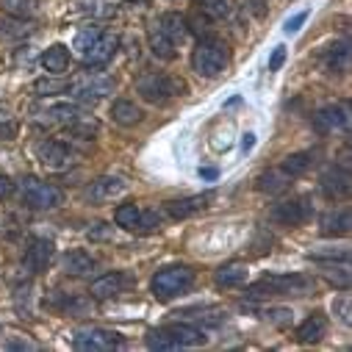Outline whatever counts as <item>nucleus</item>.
Listing matches in <instances>:
<instances>
[{
	"instance_id": "1",
	"label": "nucleus",
	"mask_w": 352,
	"mask_h": 352,
	"mask_svg": "<svg viewBox=\"0 0 352 352\" xmlns=\"http://www.w3.org/2000/svg\"><path fill=\"white\" fill-rule=\"evenodd\" d=\"M197 344H206V333L192 324H166L147 333V346L161 352H175V349L197 346Z\"/></svg>"
},
{
	"instance_id": "2",
	"label": "nucleus",
	"mask_w": 352,
	"mask_h": 352,
	"mask_svg": "<svg viewBox=\"0 0 352 352\" xmlns=\"http://www.w3.org/2000/svg\"><path fill=\"white\" fill-rule=\"evenodd\" d=\"M228 58H230V53H228V45L222 39L200 36V42H197V47L192 53V67L203 78H217L228 67Z\"/></svg>"
},
{
	"instance_id": "3",
	"label": "nucleus",
	"mask_w": 352,
	"mask_h": 352,
	"mask_svg": "<svg viewBox=\"0 0 352 352\" xmlns=\"http://www.w3.org/2000/svg\"><path fill=\"white\" fill-rule=\"evenodd\" d=\"M195 286V270H189L186 263H178V267H166L161 272L153 275L150 280V292L155 300H172V297H181L184 292H189Z\"/></svg>"
},
{
	"instance_id": "4",
	"label": "nucleus",
	"mask_w": 352,
	"mask_h": 352,
	"mask_svg": "<svg viewBox=\"0 0 352 352\" xmlns=\"http://www.w3.org/2000/svg\"><path fill=\"white\" fill-rule=\"evenodd\" d=\"M136 92L147 100V103H166L169 98L186 95V80L175 78L166 72H147L136 80Z\"/></svg>"
},
{
	"instance_id": "5",
	"label": "nucleus",
	"mask_w": 352,
	"mask_h": 352,
	"mask_svg": "<svg viewBox=\"0 0 352 352\" xmlns=\"http://www.w3.org/2000/svg\"><path fill=\"white\" fill-rule=\"evenodd\" d=\"M64 89H67L75 100H80V103H95V100L106 98V95L114 89V78L106 75V72H98V69H86V72L75 75V78L64 86Z\"/></svg>"
},
{
	"instance_id": "6",
	"label": "nucleus",
	"mask_w": 352,
	"mask_h": 352,
	"mask_svg": "<svg viewBox=\"0 0 352 352\" xmlns=\"http://www.w3.org/2000/svg\"><path fill=\"white\" fill-rule=\"evenodd\" d=\"M23 203L34 211H53L64 203V192L47 181H39L34 178V175H28V178H23Z\"/></svg>"
},
{
	"instance_id": "7",
	"label": "nucleus",
	"mask_w": 352,
	"mask_h": 352,
	"mask_svg": "<svg viewBox=\"0 0 352 352\" xmlns=\"http://www.w3.org/2000/svg\"><path fill=\"white\" fill-rule=\"evenodd\" d=\"M311 280L305 275H267L261 283L250 286V297H280V294H305Z\"/></svg>"
},
{
	"instance_id": "8",
	"label": "nucleus",
	"mask_w": 352,
	"mask_h": 352,
	"mask_svg": "<svg viewBox=\"0 0 352 352\" xmlns=\"http://www.w3.org/2000/svg\"><path fill=\"white\" fill-rule=\"evenodd\" d=\"M122 344L125 338L109 327H80L72 336V346L80 352H109V349H120Z\"/></svg>"
},
{
	"instance_id": "9",
	"label": "nucleus",
	"mask_w": 352,
	"mask_h": 352,
	"mask_svg": "<svg viewBox=\"0 0 352 352\" xmlns=\"http://www.w3.org/2000/svg\"><path fill=\"white\" fill-rule=\"evenodd\" d=\"M78 114H80V106L75 100H47V103L34 106L31 120L36 125H64L67 128Z\"/></svg>"
},
{
	"instance_id": "10",
	"label": "nucleus",
	"mask_w": 352,
	"mask_h": 352,
	"mask_svg": "<svg viewBox=\"0 0 352 352\" xmlns=\"http://www.w3.org/2000/svg\"><path fill=\"white\" fill-rule=\"evenodd\" d=\"M272 222L283 225V228H300L314 217V203L308 197H292V200H280L272 208Z\"/></svg>"
},
{
	"instance_id": "11",
	"label": "nucleus",
	"mask_w": 352,
	"mask_h": 352,
	"mask_svg": "<svg viewBox=\"0 0 352 352\" xmlns=\"http://www.w3.org/2000/svg\"><path fill=\"white\" fill-rule=\"evenodd\" d=\"M122 192H125V181L120 175H100V178H95L83 189V200L92 206H103V203H111L114 197H120Z\"/></svg>"
},
{
	"instance_id": "12",
	"label": "nucleus",
	"mask_w": 352,
	"mask_h": 352,
	"mask_svg": "<svg viewBox=\"0 0 352 352\" xmlns=\"http://www.w3.org/2000/svg\"><path fill=\"white\" fill-rule=\"evenodd\" d=\"M314 128L316 133L327 136L336 131H346L349 128V109L346 103H327L314 114Z\"/></svg>"
},
{
	"instance_id": "13",
	"label": "nucleus",
	"mask_w": 352,
	"mask_h": 352,
	"mask_svg": "<svg viewBox=\"0 0 352 352\" xmlns=\"http://www.w3.org/2000/svg\"><path fill=\"white\" fill-rule=\"evenodd\" d=\"M53 255H56V244L50 239H31L25 247V255H23V270L28 275H39L50 267Z\"/></svg>"
},
{
	"instance_id": "14",
	"label": "nucleus",
	"mask_w": 352,
	"mask_h": 352,
	"mask_svg": "<svg viewBox=\"0 0 352 352\" xmlns=\"http://www.w3.org/2000/svg\"><path fill=\"white\" fill-rule=\"evenodd\" d=\"M117 47H120V36L103 28V31H100V36H98L89 47H86L83 53H80V58H83V64H86V67H103V64H109V61L114 58Z\"/></svg>"
},
{
	"instance_id": "15",
	"label": "nucleus",
	"mask_w": 352,
	"mask_h": 352,
	"mask_svg": "<svg viewBox=\"0 0 352 352\" xmlns=\"http://www.w3.org/2000/svg\"><path fill=\"white\" fill-rule=\"evenodd\" d=\"M34 153H36L39 164L47 166V169H67L72 164V150L64 142H58V139H42V142H36Z\"/></svg>"
},
{
	"instance_id": "16",
	"label": "nucleus",
	"mask_w": 352,
	"mask_h": 352,
	"mask_svg": "<svg viewBox=\"0 0 352 352\" xmlns=\"http://www.w3.org/2000/svg\"><path fill=\"white\" fill-rule=\"evenodd\" d=\"M322 192L330 197V200H341V197H346L349 195V172H346V166H330V169H324V175H322Z\"/></svg>"
},
{
	"instance_id": "17",
	"label": "nucleus",
	"mask_w": 352,
	"mask_h": 352,
	"mask_svg": "<svg viewBox=\"0 0 352 352\" xmlns=\"http://www.w3.org/2000/svg\"><path fill=\"white\" fill-rule=\"evenodd\" d=\"M128 286H131V280L125 272H109V275L98 278L89 292L95 300H111V297H120L122 292H128Z\"/></svg>"
},
{
	"instance_id": "18",
	"label": "nucleus",
	"mask_w": 352,
	"mask_h": 352,
	"mask_svg": "<svg viewBox=\"0 0 352 352\" xmlns=\"http://www.w3.org/2000/svg\"><path fill=\"white\" fill-rule=\"evenodd\" d=\"M147 45H150V53H153L155 58H161V61H172L175 56H178V45H175V42L161 31L158 23H153V25L147 28Z\"/></svg>"
},
{
	"instance_id": "19",
	"label": "nucleus",
	"mask_w": 352,
	"mask_h": 352,
	"mask_svg": "<svg viewBox=\"0 0 352 352\" xmlns=\"http://www.w3.org/2000/svg\"><path fill=\"white\" fill-rule=\"evenodd\" d=\"M208 200H211V195H195V197H184V200H169L166 203V214L172 219H186V217L200 214L208 206Z\"/></svg>"
},
{
	"instance_id": "20",
	"label": "nucleus",
	"mask_w": 352,
	"mask_h": 352,
	"mask_svg": "<svg viewBox=\"0 0 352 352\" xmlns=\"http://www.w3.org/2000/svg\"><path fill=\"white\" fill-rule=\"evenodd\" d=\"M247 275H250L247 263H241V261H230V263H222V267L214 272V280H217V286L233 289V286L247 283Z\"/></svg>"
},
{
	"instance_id": "21",
	"label": "nucleus",
	"mask_w": 352,
	"mask_h": 352,
	"mask_svg": "<svg viewBox=\"0 0 352 352\" xmlns=\"http://www.w3.org/2000/svg\"><path fill=\"white\" fill-rule=\"evenodd\" d=\"M98 267V261L86 252V250H69L64 255V272L72 275V278H83V275H89L92 270Z\"/></svg>"
},
{
	"instance_id": "22",
	"label": "nucleus",
	"mask_w": 352,
	"mask_h": 352,
	"mask_svg": "<svg viewBox=\"0 0 352 352\" xmlns=\"http://www.w3.org/2000/svg\"><path fill=\"white\" fill-rule=\"evenodd\" d=\"M155 23L161 25V31H164L175 45H181V42L189 36V20H186L184 14H178V12H166V14H161Z\"/></svg>"
},
{
	"instance_id": "23",
	"label": "nucleus",
	"mask_w": 352,
	"mask_h": 352,
	"mask_svg": "<svg viewBox=\"0 0 352 352\" xmlns=\"http://www.w3.org/2000/svg\"><path fill=\"white\" fill-rule=\"evenodd\" d=\"M324 69L333 75H344L349 69V42H336L324 50Z\"/></svg>"
},
{
	"instance_id": "24",
	"label": "nucleus",
	"mask_w": 352,
	"mask_h": 352,
	"mask_svg": "<svg viewBox=\"0 0 352 352\" xmlns=\"http://www.w3.org/2000/svg\"><path fill=\"white\" fill-rule=\"evenodd\" d=\"M42 67L50 72V75H64L67 67H69V50L67 45H53L42 53Z\"/></svg>"
},
{
	"instance_id": "25",
	"label": "nucleus",
	"mask_w": 352,
	"mask_h": 352,
	"mask_svg": "<svg viewBox=\"0 0 352 352\" xmlns=\"http://www.w3.org/2000/svg\"><path fill=\"white\" fill-rule=\"evenodd\" d=\"M324 333H327V319H324L322 314L308 316V319L297 327V338H300L302 344H316V341L324 338Z\"/></svg>"
},
{
	"instance_id": "26",
	"label": "nucleus",
	"mask_w": 352,
	"mask_h": 352,
	"mask_svg": "<svg viewBox=\"0 0 352 352\" xmlns=\"http://www.w3.org/2000/svg\"><path fill=\"white\" fill-rule=\"evenodd\" d=\"M289 184H292V178L283 169H270V172H263L258 178V192H263V195H280V192L289 189Z\"/></svg>"
},
{
	"instance_id": "27",
	"label": "nucleus",
	"mask_w": 352,
	"mask_h": 352,
	"mask_svg": "<svg viewBox=\"0 0 352 352\" xmlns=\"http://www.w3.org/2000/svg\"><path fill=\"white\" fill-rule=\"evenodd\" d=\"M111 117H114L117 125L133 128V125L142 122V109H139L133 100H117V103L111 106Z\"/></svg>"
},
{
	"instance_id": "28",
	"label": "nucleus",
	"mask_w": 352,
	"mask_h": 352,
	"mask_svg": "<svg viewBox=\"0 0 352 352\" xmlns=\"http://www.w3.org/2000/svg\"><path fill=\"white\" fill-rule=\"evenodd\" d=\"M349 233V208H338L322 217V236H346Z\"/></svg>"
},
{
	"instance_id": "29",
	"label": "nucleus",
	"mask_w": 352,
	"mask_h": 352,
	"mask_svg": "<svg viewBox=\"0 0 352 352\" xmlns=\"http://www.w3.org/2000/svg\"><path fill=\"white\" fill-rule=\"evenodd\" d=\"M47 305H53V308L61 311V314H72V316H80V314L89 311V302H86V300L72 297V294H64V292H58L56 297H50Z\"/></svg>"
},
{
	"instance_id": "30",
	"label": "nucleus",
	"mask_w": 352,
	"mask_h": 352,
	"mask_svg": "<svg viewBox=\"0 0 352 352\" xmlns=\"http://www.w3.org/2000/svg\"><path fill=\"white\" fill-rule=\"evenodd\" d=\"M0 9L12 17H20V20H31L39 9V0H0Z\"/></svg>"
},
{
	"instance_id": "31",
	"label": "nucleus",
	"mask_w": 352,
	"mask_h": 352,
	"mask_svg": "<svg viewBox=\"0 0 352 352\" xmlns=\"http://www.w3.org/2000/svg\"><path fill=\"white\" fill-rule=\"evenodd\" d=\"M67 131H69L72 136H78V139H95L98 131H100V125H98L95 117H86V114L80 111V114L67 125Z\"/></svg>"
},
{
	"instance_id": "32",
	"label": "nucleus",
	"mask_w": 352,
	"mask_h": 352,
	"mask_svg": "<svg viewBox=\"0 0 352 352\" xmlns=\"http://www.w3.org/2000/svg\"><path fill=\"white\" fill-rule=\"evenodd\" d=\"M311 164H314V153H292V155H286L280 169L289 178H300V175H305L311 169Z\"/></svg>"
},
{
	"instance_id": "33",
	"label": "nucleus",
	"mask_w": 352,
	"mask_h": 352,
	"mask_svg": "<svg viewBox=\"0 0 352 352\" xmlns=\"http://www.w3.org/2000/svg\"><path fill=\"white\" fill-rule=\"evenodd\" d=\"M139 217H142V211H139L133 203H122V206L114 211V222H117L120 228H125V230H136V228H139Z\"/></svg>"
},
{
	"instance_id": "34",
	"label": "nucleus",
	"mask_w": 352,
	"mask_h": 352,
	"mask_svg": "<svg viewBox=\"0 0 352 352\" xmlns=\"http://www.w3.org/2000/svg\"><path fill=\"white\" fill-rule=\"evenodd\" d=\"M206 17L211 20H225L233 14V0H200Z\"/></svg>"
},
{
	"instance_id": "35",
	"label": "nucleus",
	"mask_w": 352,
	"mask_h": 352,
	"mask_svg": "<svg viewBox=\"0 0 352 352\" xmlns=\"http://www.w3.org/2000/svg\"><path fill=\"white\" fill-rule=\"evenodd\" d=\"M100 31H103L100 25H86L83 31H78V36H75V42H72V47H75V53L80 56V53H83L86 47H89V45H92V42H95V39L100 36Z\"/></svg>"
},
{
	"instance_id": "36",
	"label": "nucleus",
	"mask_w": 352,
	"mask_h": 352,
	"mask_svg": "<svg viewBox=\"0 0 352 352\" xmlns=\"http://www.w3.org/2000/svg\"><path fill=\"white\" fill-rule=\"evenodd\" d=\"M31 28L25 25V20H20V17H14V20H9V23H0V36H6V39H14V36H25Z\"/></svg>"
},
{
	"instance_id": "37",
	"label": "nucleus",
	"mask_w": 352,
	"mask_h": 352,
	"mask_svg": "<svg viewBox=\"0 0 352 352\" xmlns=\"http://www.w3.org/2000/svg\"><path fill=\"white\" fill-rule=\"evenodd\" d=\"M17 131H20V125H17V120L6 111V109H0V139H14L17 136Z\"/></svg>"
},
{
	"instance_id": "38",
	"label": "nucleus",
	"mask_w": 352,
	"mask_h": 352,
	"mask_svg": "<svg viewBox=\"0 0 352 352\" xmlns=\"http://www.w3.org/2000/svg\"><path fill=\"white\" fill-rule=\"evenodd\" d=\"M161 222H164V214L153 208V211H144L139 217V228L136 230H155V228H161Z\"/></svg>"
},
{
	"instance_id": "39",
	"label": "nucleus",
	"mask_w": 352,
	"mask_h": 352,
	"mask_svg": "<svg viewBox=\"0 0 352 352\" xmlns=\"http://www.w3.org/2000/svg\"><path fill=\"white\" fill-rule=\"evenodd\" d=\"M67 83H58V80H36V95H42V98H50V95H56L58 89H64Z\"/></svg>"
},
{
	"instance_id": "40",
	"label": "nucleus",
	"mask_w": 352,
	"mask_h": 352,
	"mask_svg": "<svg viewBox=\"0 0 352 352\" xmlns=\"http://www.w3.org/2000/svg\"><path fill=\"white\" fill-rule=\"evenodd\" d=\"M305 20H308V12H300V14H294V17L286 20L283 31H286V34H300V28L305 25Z\"/></svg>"
},
{
	"instance_id": "41",
	"label": "nucleus",
	"mask_w": 352,
	"mask_h": 352,
	"mask_svg": "<svg viewBox=\"0 0 352 352\" xmlns=\"http://www.w3.org/2000/svg\"><path fill=\"white\" fill-rule=\"evenodd\" d=\"M283 61H286V47L278 45V47L272 50V56H270V72H278V69L283 67Z\"/></svg>"
},
{
	"instance_id": "42",
	"label": "nucleus",
	"mask_w": 352,
	"mask_h": 352,
	"mask_svg": "<svg viewBox=\"0 0 352 352\" xmlns=\"http://www.w3.org/2000/svg\"><path fill=\"white\" fill-rule=\"evenodd\" d=\"M14 195V181L9 175H0V200H9Z\"/></svg>"
},
{
	"instance_id": "43",
	"label": "nucleus",
	"mask_w": 352,
	"mask_h": 352,
	"mask_svg": "<svg viewBox=\"0 0 352 352\" xmlns=\"http://www.w3.org/2000/svg\"><path fill=\"white\" fill-rule=\"evenodd\" d=\"M3 346H6V349H36V344H31V341H23V338H17V336H9Z\"/></svg>"
},
{
	"instance_id": "44",
	"label": "nucleus",
	"mask_w": 352,
	"mask_h": 352,
	"mask_svg": "<svg viewBox=\"0 0 352 352\" xmlns=\"http://www.w3.org/2000/svg\"><path fill=\"white\" fill-rule=\"evenodd\" d=\"M189 31H197V34L203 36V34L208 31V17H200V14H197V17H192V25H189Z\"/></svg>"
},
{
	"instance_id": "45",
	"label": "nucleus",
	"mask_w": 352,
	"mask_h": 352,
	"mask_svg": "<svg viewBox=\"0 0 352 352\" xmlns=\"http://www.w3.org/2000/svg\"><path fill=\"white\" fill-rule=\"evenodd\" d=\"M333 308H338L341 322H344V324H349V300H338V302H333Z\"/></svg>"
},
{
	"instance_id": "46",
	"label": "nucleus",
	"mask_w": 352,
	"mask_h": 352,
	"mask_svg": "<svg viewBox=\"0 0 352 352\" xmlns=\"http://www.w3.org/2000/svg\"><path fill=\"white\" fill-rule=\"evenodd\" d=\"M252 147H255V133H244V136H241V150L250 153Z\"/></svg>"
},
{
	"instance_id": "47",
	"label": "nucleus",
	"mask_w": 352,
	"mask_h": 352,
	"mask_svg": "<svg viewBox=\"0 0 352 352\" xmlns=\"http://www.w3.org/2000/svg\"><path fill=\"white\" fill-rule=\"evenodd\" d=\"M217 175H219V172H217L214 166H200V178H206V181H214Z\"/></svg>"
}]
</instances>
